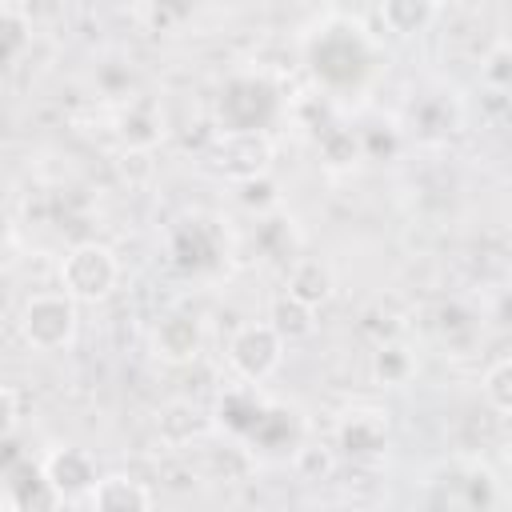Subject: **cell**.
<instances>
[{
    "mask_svg": "<svg viewBox=\"0 0 512 512\" xmlns=\"http://www.w3.org/2000/svg\"><path fill=\"white\" fill-rule=\"evenodd\" d=\"M480 76H484L488 88L508 92V88H512V44H496V48L480 60Z\"/></svg>",
    "mask_w": 512,
    "mask_h": 512,
    "instance_id": "obj_24",
    "label": "cell"
},
{
    "mask_svg": "<svg viewBox=\"0 0 512 512\" xmlns=\"http://www.w3.org/2000/svg\"><path fill=\"white\" fill-rule=\"evenodd\" d=\"M292 464H296V472L304 476V480H328L332 476V468H336V456H332V448H316V444H300L296 452H292Z\"/></svg>",
    "mask_w": 512,
    "mask_h": 512,
    "instance_id": "obj_23",
    "label": "cell"
},
{
    "mask_svg": "<svg viewBox=\"0 0 512 512\" xmlns=\"http://www.w3.org/2000/svg\"><path fill=\"white\" fill-rule=\"evenodd\" d=\"M44 472L52 476V484L60 488V496L68 500V496H92L96 492V484H100V468H96V456L88 452V448H56V452H48V460H44Z\"/></svg>",
    "mask_w": 512,
    "mask_h": 512,
    "instance_id": "obj_9",
    "label": "cell"
},
{
    "mask_svg": "<svg viewBox=\"0 0 512 512\" xmlns=\"http://www.w3.org/2000/svg\"><path fill=\"white\" fill-rule=\"evenodd\" d=\"M436 12H440V8H436L432 0H388V4L376 8L380 24H384L388 32H396V36L424 32V28L436 20Z\"/></svg>",
    "mask_w": 512,
    "mask_h": 512,
    "instance_id": "obj_17",
    "label": "cell"
},
{
    "mask_svg": "<svg viewBox=\"0 0 512 512\" xmlns=\"http://www.w3.org/2000/svg\"><path fill=\"white\" fill-rule=\"evenodd\" d=\"M268 324L280 332L284 344H296V340H308V336L316 332V308L304 304V300H296V296H288V292H280V296L272 300Z\"/></svg>",
    "mask_w": 512,
    "mask_h": 512,
    "instance_id": "obj_14",
    "label": "cell"
},
{
    "mask_svg": "<svg viewBox=\"0 0 512 512\" xmlns=\"http://www.w3.org/2000/svg\"><path fill=\"white\" fill-rule=\"evenodd\" d=\"M320 152H324V160L332 168H348V164H356L364 156V140L356 132H348V128H332V132L320 136Z\"/></svg>",
    "mask_w": 512,
    "mask_h": 512,
    "instance_id": "obj_21",
    "label": "cell"
},
{
    "mask_svg": "<svg viewBox=\"0 0 512 512\" xmlns=\"http://www.w3.org/2000/svg\"><path fill=\"white\" fill-rule=\"evenodd\" d=\"M484 400L496 412L512 416V356H500L496 364H488V372H484Z\"/></svg>",
    "mask_w": 512,
    "mask_h": 512,
    "instance_id": "obj_22",
    "label": "cell"
},
{
    "mask_svg": "<svg viewBox=\"0 0 512 512\" xmlns=\"http://www.w3.org/2000/svg\"><path fill=\"white\" fill-rule=\"evenodd\" d=\"M256 448H268V452H296L300 444H304V424H300V416L292 412V408H280V404H268L264 408V416H260V424H256V432L248 436Z\"/></svg>",
    "mask_w": 512,
    "mask_h": 512,
    "instance_id": "obj_11",
    "label": "cell"
},
{
    "mask_svg": "<svg viewBox=\"0 0 512 512\" xmlns=\"http://www.w3.org/2000/svg\"><path fill=\"white\" fill-rule=\"evenodd\" d=\"M120 280V264L116 252L100 240H80L64 252L60 260V288L76 300V304H96L104 300Z\"/></svg>",
    "mask_w": 512,
    "mask_h": 512,
    "instance_id": "obj_1",
    "label": "cell"
},
{
    "mask_svg": "<svg viewBox=\"0 0 512 512\" xmlns=\"http://www.w3.org/2000/svg\"><path fill=\"white\" fill-rule=\"evenodd\" d=\"M156 428H160V440L172 444V448H184L200 436L204 428V412L192 404V400H168L156 416Z\"/></svg>",
    "mask_w": 512,
    "mask_h": 512,
    "instance_id": "obj_16",
    "label": "cell"
},
{
    "mask_svg": "<svg viewBox=\"0 0 512 512\" xmlns=\"http://www.w3.org/2000/svg\"><path fill=\"white\" fill-rule=\"evenodd\" d=\"M240 200L248 204V208H268V204H276V184L268 180V176H252V180H240Z\"/></svg>",
    "mask_w": 512,
    "mask_h": 512,
    "instance_id": "obj_25",
    "label": "cell"
},
{
    "mask_svg": "<svg viewBox=\"0 0 512 512\" xmlns=\"http://www.w3.org/2000/svg\"><path fill=\"white\" fill-rule=\"evenodd\" d=\"M28 32H32V20L20 4H0V44H4V60L12 64L24 44H28Z\"/></svg>",
    "mask_w": 512,
    "mask_h": 512,
    "instance_id": "obj_19",
    "label": "cell"
},
{
    "mask_svg": "<svg viewBox=\"0 0 512 512\" xmlns=\"http://www.w3.org/2000/svg\"><path fill=\"white\" fill-rule=\"evenodd\" d=\"M416 376V356L400 340H380L372 352V380L380 388H404Z\"/></svg>",
    "mask_w": 512,
    "mask_h": 512,
    "instance_id": "obj_15",
    "label": "cell"
},
{
    "mask_svg": "<svg viewBox=\"0 0 512 512\" xmlns=\"http://www.w3.org/2000/svg\"><path fill=\"white\" fill-rule=\"evenodd\" d=\"M0 396H4V432L12 436V432H16V424H20V400H16V388H12V384H4V392H0Z\"/></svg>",
    "mask_w": 512,
    "mask_h": 512,
    "instance_id": "obj_26",
    "label": "cell"
},
{
    "mask_svg": "<svg viewBox=\"0 0 512 512\" xmlns=\"http://www.w3.org/2000/svg\"><path fill=\"white\" fill-rule=\"evenodd\" d=\"M492 320H496V324H504V328H512V292H504V296L496 300V312H492Z\"/></svg>",
    "mask_w": 512,
    "mask_h": 512,
    "instance_id": "obj_27",
    "label": "cell"
},
{
    "mask_svg": "<svg viewBox=\"0 0 512 512\" xmlns=\"http://www.w3.org/2000/svg\"><path fill=\"white\" fill-rule=\"evenodd\" d=\"M92 508L96 512H152V496L140 480L112 472V476H100V484L92 492Z\"/></svg>",
    "mask_w": 512,
    "mask_h": 512,
    "instance_id": "obj_12",
    "label": "cell"
},
{
    "mask_svg": "<svg viewBox=\"0 0 512 512\" xmlns=\"http://www.w3.org/2000/svg\"><path fill=\"white\" fill-rule=\"evenodd\" d=\"M284 360V340L280 332L268 324V320H252V324H240L228 340V364L236 368L240 380L248 384H260L268 380Z\"/></svg>",
    "mask_w": 512,
    "mask_h": 512,
    "instance_id": "obj_3",
    "label": "cell"
},
{
    "mask_svg": "<svg viewBox=\"0 0 512 512\" xmlns=\"http://www.w3.org/2000/svg\"><path fill=\"white\" fill-rule=\"evenodd\" d=\"M364 64H368V44L352 28H324L320 40L312 44V68L328 84H352V80H360Z\"/></svg>",
    "mask_w": 512,
    "mask_h": 512,
    "instance_id": "obj_6",
    "label": "cell"
},
{
    "mask_svg": "<svg viewBox=\"0 0 512 512\" xmlns=\"http://www.w3.org/2000/svg\"><path fill=\"white\" fill-rule=\"evenodd\" d=\"M116 132L132 152H148L152 144L164 140V116L152 100H128V108L116 120Z\"/></svg>",
    "mask_w": 512,
    "mask_h": 512,
    "instance_id": "obj_10",
    "label": "cell"
},
{
    "mask_svg": "<svg viewBox=\"0 0 512 512\" xmlns=\"http://www.w3.org/2000/svg\"><path fill=\"white\" fill-rule=\"evenodd\" d=\"M276 112V96L264 80H232L220 92V124L228 136H256Z\"/></svg>",
    "mask_w": 512,
    "mask_h": 512,
    "instance_id": "obj_4",
    "label": "cell"
},
{
    "mask_svg": "<svg viewBox=\"0 0 512 512\" xmlns=\"http://www.w3.org/2000/svg\"><path fill=\"white\" fill-rule=\"evenodd\" d=\"M4 504L8 512H60L64 496L44 472V464H32L28 456H12L4 464Z\"/></svg>",
    "mask_w": 512,
    "mask_h": 512,
    "instance_id": "obj_5",
    "label": "cell"
},
{
    "mask_svg": "<svg viewBox=\"0 0 512 512\" xmlns=\"http://www.w3.org/2000/svg\"><path fill=\"white\" fill-rule=\"evenodd\" d=\"M336 444L352 460L380 456L388 448V412H380V408H352V412H344V420L336 428Z\"/></svg>",
    "mask_w": 512,
    "mask_h": 512,
    "instance_id": "obj_7",
    "label": "cell"
},
{
    "mask_svg": "<svg viewBox=\"0 0 512 512\" xmlns=\"http://www.w3.org/2000/svg\"><path fill=\"white\" fill-rule=\"evenodd\" d=\"M20 336L36 352H60L76 336V300L68 292H36L20 308Z\"/></svg>",
    "mask_w": 512,
    "mask_h": 512,
    "instance_id": "obj_2",
    "label": "cell"
},
{
    "mask_svg": "<svg viewBox=\"0 0 512 512\" xmlns=\"http://www.w3.org/2000/svg\"><path fill=\"white\" fill-rule=\"evenodd\" d=\"M284 292L304 300V304H312V308H320L332 296V268L324 260H316V256H300L288 268V288Z\"/></svg>",
    "mask_w": 512,
    "mask_h": 512,
    "instance_id": "obj_13",
    "label": "cell"
},
{
    "mask_svg": "<svg viewBox=\"0 0 512 512\" xmlns=\"http://www.w3.org/2000/svg\"><path fill=\"white\" fill-rule=\"evenodd\" d=\"M264 408H268V404H264L252 388H236V392H224V396H220V420H224L232 432H240V436H252V432H256Z\"/></svg>",
    "mask_w": 512,
    "mask_h": 512,
    "instance_id": "obj_18",
    "label": "cell"
},
{
    "mask_svg": "<svg viewBox=\"0 0 512 512\" xmlns=\"http://www.w3.org/2000/svg\"><path fill=\"white\" fill-rule=\"evenodd\" d=\"M500 500V488H496V476L488 468H472L468 480H464V492H460V508L464 512H492Z\"/></svg>",
    "mask_w": 512,
    "mask_h": 512,
    "instance_id": "obj_20",
    "label": "cell"
},
{
    "mask_svg": "<svg viewBox=\"0 0 512 512\" xmlns=\"http://www.w3.org/2000/svg\"><path fill=\"white\" fill-rule=\"evenodd\" d=\"M200 348H204V328L188 312H168L152 328V352L164 364H192L200 356Z\"/></svg>",
    "mask_w": 512,
    "mask_h": 512,
    "instance_id": "obj_8",
    "label": "cell"
}]
</instances>
